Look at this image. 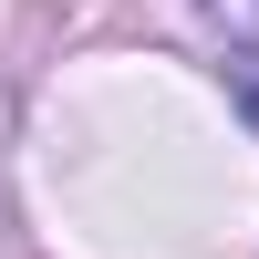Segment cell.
I'll use <instances>...</instances> for the list:
<instances>
[{"instance_id": "obj_1", "label": "cell", "mask_w": 259, "mask_h": 259, "mask_svg": "<svg viewBox=\"0 0 259 259\" xmlns=\"http://www.w3.org/2000/svg\"><path fill=\"white\" fill-rule=\"evenodd\" d=\"M228 94H239V114L259 124V52H239V62H228Z\"/></svg>"}, {"instance_id": "obj_2", "label": "cell", "mask_w": 259, "mask_h": 259, "mask_svg": "<svg viewBox=\"0 0 259 259\" xmlns=\"http://www.w3.org/2000/svg\"><path fill=\"white\" fill-rule=\"evenodd\" d=\"M218 21H239V31H259V0H207Z\"/></svg>"}]
</instances>
